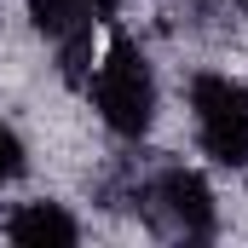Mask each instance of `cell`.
<instances>
[{"mask_svg":"<svg viewBox=\"0 0 248 248\" xmlns=\"http://www.w3.org/2000/svg\"><path fill=\"white\" fill-rule=\"evenodd\" d=\"M127 208L162 243H208L219 231L208 179L196 168H179V162H139V179H133V202Z\"/></svg>","mask_w":248,"mask_h":248,"instance_id":"1","label":"cell"},{"mask_svg":"<svg viewBox=\"0 0 248 248\" xmlns=\"http://www.w3.org/2000/svg\"><path fill=\"white\" fill-rule=\"evenodd\" d=\"M87 98L93 110L104 116V127L116 139H144L150 122H156V75H150V58L139 52V41L116 35L104 46V58L93 63V81H87Z\"/></svg>","mask_w":248,"mask_h":248,"instance_id":"2","label":"cell"},{"mask_svg":"<svg viewBox=\"0 0 248 248\" xmlns=\"http://www.w3.org/2000/svg\"><path fill=\"white\" fill-rule=\"evenodd\" d=\"M190 122L202 150L219 162V168H248V87L237 75H196L190 81Z\"/></svg>","mask_w":248,"mask_h":248,"instance_id":"3","label":"cell"},{"mask_svg":"<svg viewBox=\"0 0 248 248\" xmlns=\"http://www.w3.org/2000/svg\"><path fill=\"white\" fill-rule=\"evenodd\" d=\"M29 6V23L58 46V69L69 87H87L93 81V29L98 17L87 12V0H23Z\"/></svg>","mask_w":248,"mask_h":248,"instance_id":"4","label":"cell"},{"mask_svg":"<svg viewBox=\"0 0 248 248\" xmlns=\"http://www.w3.org/2000/svg\"><path fill=\"white\" fill-rule=\"evenodd\" d=\"M6 243L17 248H75L81 243V225L63 202H23L6 214Z\"/></svg>","mask_w":248,"mask_h":248,"instance_id":"5","label":"cell"},{"mask_svg":"<svg viewBox=\"0 0 248 248\" xmlns=\"http://www.w3.org/2000/svg\"><path fill=\"white\" fill-rule=\"evenodd\" d=\"M17 173H23V139L0 122V190L17 185Z\"/></svg>","mask_w":248,"mask_h":248,"instance_id":"6","label":"cell"},{"mask_svg":"<svg viewBox=\"0 0 248 248\" xmlns=\"http://www.w3.org/2000/svg\"><path fill=\"white\" fill-rule=\"evenodd\" d=\"M87 12H93V17H98V23H110V17H116V12H122V0H87Z\"/></svg>","mask_w":248,"mask_h":248,"instance_id":"7","label":"cell"}]
</instances>
